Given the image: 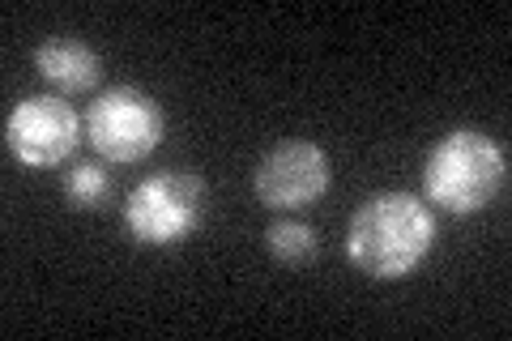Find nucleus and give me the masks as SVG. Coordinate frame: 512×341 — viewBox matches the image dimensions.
Returning <instances> with one entry per match:
<instances>
[{
  "instance_id": "8",
  "label": "nucleus",
  "mask_w": 512,
  "mask_h": 341,
  "mask_svg": "<svg viewBox=\"0 0 512 341\" xmlns=\"http://www.w3.org/2000/svg\"><path fill=\"white\" fill-rule=\"evenodd\" d=\"M265 248L282 265H303V261H312L316 256V231L308 222H299V218H282V222H274L265 231Z\"/></svg>"
},
{
  "instance_id": "3",
  "label": "nucleus",
  "mask_w": 512,
  "mask_h": 341,
  "mask_svg": "<svg viewBox=\"0 0 512 341\" xmlns=\"http://www.w3.org/2000/svg\"><path fill=\"white\" fill-rule=\"evenodd\" d=\"M205 214V180L197 171L163 167L124 197V226L146 248H171L197 231Z\"/></svg>"
},
{
  "instance_id": "5",
  "label": "nucleus",
  "mask_w": 512,
  "mask_h": 341,
  "mask_svg": "<svg viewBox=\"0 0 512 341\" xmlns=\"http://www.w3.org/2000/svg\"><path fill=\"white\" fill-rule=\"evenodd\" d=\"M5 141L22 167H56L82 145V116L60 94H30L9 111Z\"/></svg>"
},
{
  "instance_id": "1",
  "label": "nucleus",
  "mask_w": 512,
  "mask_h": 341,
  "mask_svg": "<svg viewBox=\"0 0 512 341\" xmlns=\"http://www.w3.org/2000/svg\"><path fill=\"white\" fill-rule=\"evenodd\" d=\"M436 243V218L427 201L410 192H376L346 226V256L359 273L376 282H397L419 269Z\"/></svg>"
},
{
  "instance_id": "9",
  "label": "nucleus",
  "mask_w": 512,
  "mask_h": 341,
  "mask_svg": "<svg viewBox=\"0 0 512 341\" xmlns=\"http://www.w3.org/2000/svg\"><path fill=\"white\" fill-rule=\"evenodd\" d=\"M111 197V175L99 162H77V167L64 171V201L73 209H99Z\"/></svg>"
},
{
  "instance_id": "6",
  "label": "nucleus",
  "mask_w": 512,
  "mask_h": 341,
  "mask_svg": "<svg viewBox=\"0 0 512 341\" xmlns=\"http://www.w3.org/2000/svg\"><path fill=\"white\" fill-rule=\"evenodd\" d=\"M333 184V162L316 141H282L252 171L256 201L269 209H303Z\"/></svg>"
},
{
  "instance_id": "2",
  "label": "nucleus",
  "mask_w": 512,
  "mask_h": 341,
  "mask_svg": "<svg viewBox=\"0 0 512 341\" xmlns=\"http://www.w3.org/2000/svg\"><path fill=\"white\" fill-rule=\"evenodd\" d=\"M508 184L504 145L478 133V128H453L436 141L423 162V192L444 214H478Z\"/></svg>"
},
{
  "instance_id": "4",
  "label": "nucleus",
  "mask_w": 512,
  "mask_h": 341,
  "mask_svg": "<svg viewBox=\"0 0 512 341\" xmlns=\"http://www.w3.org/2000/svg\"><path fill=\"white\" fill-rule=\"evenodd\" d=\"M86 141L107 162H141L163 145V107L137 86H111L86 111Z\"/></svg>"
},
{
  "instance_id": "7",
  "label": "nucleus",
  "mask_w": 512,
  "mask_h": 341,
  "mask_svg": "<svg viewBox=\"0 0 512 341\" xmlns=\"http://www.w3.org/2000/svg\"><path fill=\"white\" fill-rule=\"evenodd\" d=\"M35 69H39V77H43L52 90H60V94H82V90H90V86H99L103 60H99V52H94V47H86L82 39L56 35V39L39 43Z\"/></svg>"
}]
</instances>
